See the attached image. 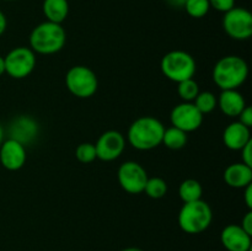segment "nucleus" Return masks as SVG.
I'll return each mask as SVG.
<instances>
[{
    "label": "nucleus",
    "mask_w": 252,
    "mask_h": 251,
    "mask_svg": "<svg viewBox=\"0 0 252 251\" xmlns=\"http://www.w3.org/2000/svg\"><path fill=\"white\" fill-rule=\"evenodd\" d=\"M165 127L158 118L143 116L128 128V142L138 150H152L162 142Z\"/></svg>",
    "instance_id": "nucleus-1"
},
{
    "label": "nucleus",
    "mask_w": 252,
    "mask_h": 251,
    "mask_svg": "<svg viewBox=\"0 0 252 251\" xmlns=\"http://www.w3.org/2000/svg\"><path fill=\"white\" fill-rule=\"evenodd\" d=\"M66 33L62 24L44 21L37 25L30 34V47L34 53L56 54L65 46Z\"/></svg>",
    "instance_id": "nucleus-2"
},
{
    "label": "nucleus",
    "mask_w": 252,
    "mask_h": 251,
    "mask_svg": "<svg viewBox=\"0 0 252 251\" xmlns=\"http://www.w3.org/2000/svg\"><path fill=\"white\" fill-rule=\"evenodd\" d=\"M249 75L248 63L239 56H226L217 62L213 80L221 90H236Z\"/></svg>",
    "instance_id": "nucleus-3"
},
{
    "label": "nucleus",
    "mask_w": 252,
    "mask_h": 251,
    "mask_svg": "<svg viewBox=\"0 0 252 251\" xmlns=\"http://www.w3.org/2000/svg\"><path fill=\"white\" fill-rule=\"evenodd\" d=\"M213 220V212L206 201L189 202L180 209L179 226L187 234H201L209 228Z\"/></svg>",
    "instance_id": "nucleus-4"
},
{
    "label": "nucleus",
    "mask_w": 252,
    "mask_h": 251,
    "mask_svg": "<svg viewBox=\"0 0 252 251\" xmlns=\"http://www.w3.org/2000/svg\"><path fill=\"white\" fill-rule=\"evenodd\" d=\"M162 74L175 83L192 79L196 74V61L185 51H171L165 54L160 63Z\"/></svg>",
    "instance_id": "nucleus-5"
},
{
    "label": "nucleus",
    "mask_w": 252,
    "mask_h": 251,
    "mask_svg": "<svg viewBox=\"0 0 252 251\" xmlns=\"http://www.w3.org/2000/svg\"><path fill=\"white\" fill-rule=\"evenodd\" d=\"M65 85L69 93L75 97L89 98L97 91L98 80L95 71L89 66L75 65L71 66L66 73Z\"/></svg>",
    "instance_id": "nucleus-6"
},
{
    "label": "nucleus",
    "mask_w": 252,
    "mask_h": 251,
    "mask_svg": "<svg viewBox=\"0 0 252 251\" xmlns=\"http://www.w3.org/2000/svg\"><path fill=\"white\" fill-rule=\"evenodd\" d=\"M5 61V73L14 79H25L36 68V56L31 48L16 47L11 49Z\"/></svg>",
    "instance_id": "nucleus-7"
},
{
    "label": "nucleus",
    "mask_w": 252,
    "mask_h": 251,
    "mask_svg": "<svg viewBox=\"0 0 252 251\" xmlns=\"http://www.w3.org/2000/svg\"><path fill=\"white\" fill-rule=\"evenodd\" d=\"M223 27L229 37L245 41L252 36V15L244 7H233L224 14Z\"/></svg>",
    "instance_id": "nucleus-8"
},
{
    "label": "nucleus",
    "mask_w": 252,
    "mask_h": 251,
    "mask_svg": "<svg viewBox=\"0 0 252 251\" xmlns=\"http://www.w3.org/2000/svg\"><path fill=\"white\" fill-rule=\"evenodd\" d=\"M118 182L126 192L138 194L144 192L148 174L144 167L135 161H126L118 169Z\"/></svg>",
    "instance_id": "nucleus-9"
},
{
    "label": "nucleus",
    "mask_w": 252,
    "mask_h": 251,
    "mask_svg": "<svg viewBox=\"0 0 252 251\" xmlns=\"http://www.w3.org/2000/svg\"><path fill=\"white\" fill-rule=\"evenodd\" d=\"M174 127L184 132H194L203 123V115L194 106L193 102H182L175 106L170 115Z\"/></svg>",
    "instance_id": "nucleus-10"
},
{
    "label": "nucleus",
    "mask_w": 252,
    "mask_h": 251,
    "mask_svg": "<svg viewBox=\"0 0 252 251\" xmlns=\"http://www.w3.org/2000/svg\"><path fill=\"white\" fill-rule=\"evenodd\" d=\"M95 148L97 159L102 161H113L125 152L126 139L118 130H107L98 137Z\"/></svg>",
    "instance_id": "nucleus-11"
},
{
    "label": "nucleus",
    "mask_w": 252,
    "mask_h": 251,
    "mask_svg": "<svg viewBox=\"0 0 252 251\" xmlns=\"http://www.w3.org/2000/svg\"><path fill=\"white\" fill-rule=\"evenodd\" d=\"M26 159L27 155L25 145H22L17 140L9 138L0 145V162L9 171H17L22 169Z\"/></svg>",
    "instance_id": "nucleus-12"
},
{
    "label": "nucleus",
    "mask_w": 252,
    "mask_h": 251,
    "mask_svg": "<svg viewBox=\"0 0 252 251\" xmlns=\"http://www.w3.org/2000/svg\"><path fill=\"white\" fill-rule=\"evenodd\" d=\"M220 240L228 251H250L251 235L238 224H229L221 230Z\"/></svg>",
    "instance_id": "nucleus-13"
},
{
    "label": "nucleus",
    "mask_w": 252,
    "mask_h": 251,
    "mask_svg": "<svg viewBox=\"0 0 252 251\" xmlns=\"http://www.w3.org/2000/svg\"><path fill=\"white\" fill-rule=\"evenodd\" d=\"M10 138L22 145L33 142L38 135V123L30 116H19L10 125Z\"/></svg>",
    "instance_id": "nucleus-14"
},
{
    "label": "nucleus",
    "mask_w": 252,
    "mask_h": 251,
    "mask_svg": "<svg viewBox=\"0 0 252 251\" xmlns=\"http://www.w3.org/2000/svg\"><path fill=\"white\" fill-rule=\"evenodd\" d=\"M251 140L250 128L243 123L233 122L226 126L223 132V142L225 147L230 150H241Z\"/></svg>",
    "instance_id": "nucleus-15"
},
{
    "label": "nucleus",
    "mask_w": 252,
    "mask_h": 251,
    "mask_svg": "<svg viewBox=\"0 0 252 251\" xmlns=\"http://www.w3.org/2000/svg\"><path fill=\"white\" fill-rule=\"evenodd\" d=\"M217 100L220 111L228 117H239L246 107L245 98L238 90H221Z\"/></svg>",
    "instance_id": "nucleus-16"
},
{
    "label": "nucleus",
    "mask_w": 252,
    "mask_h": 251,
    "mask_svg": "<svg viewBox=\"0 0 252 251\" xmlns=\"http://www.w3.org/2000/svg\"><path fill=\"white\" fill-rule=\"evenodd\" d=\"M224 180L233 188H245L252 182V167L244 162L229 165L224 171Z\"/></svg>",
    "instance_id": "nucleus-17"
},
{
    "label": "nucleus",
    "mask_w": 252,
    "mask_h": 251,
    "mask_svg": "<svg viewBox=\"0 0 252 251\" xmlns=\"http://www.w3.org/2000/svg\"><path fill=\"white\" fill-rule=\"evenodd\" d=\"M42 10L47 21L62 24L69 15L68 0H43Z\"/></svg>",
    "instance_id": "nucleus-18"
},
{
    "label": "nucleus",
    "mask_w": 252,
    "mask_h": 251,
    "mask_svg": "<svg viewBox=\"0 0 252 251\" xmlns=\"http://www.w3.org/2000/svg\"><path fill=\"white\" fill-rule=\"evenodd\" d=\"M202 194H203V187L197 180H185L179 187V196L184 201V203L202 199Z\"/></svg>",
    "instance_id": "nucleus-19"
},
{
    "label": "nucleus",
    "mask_w": 252,
    "mask_h": 251,
    "mask_svg": "<svg viewBox=\"0 0 252 251\" xmlns=\"http://www.w3.org/2000/svg\"><path fill=\"white\" fill-rule=\"evenodd\" d=\"M187 140H189L187 139V133L172 126L167 129L165 128L161 144H164L165 147L171 150H179L187 144Z\"/></svg>",
    "instance_id": "nucleus-20"
},
{
    "label": "nucleus",
    "mask_w": 252,
    "mask_h": 251,
    "mask_svg": "<svg viewBox=\"0 0 252 251\" xmlns=\"http://www.w3.org/2000/svg\"><path fill=\"white\" fill-rule=\"evenodd\" d=\"M144 192L147 193L148 197H150L153 199L162 198L167 193L166 181L164 179H161V177H152V179H148L144 187Z\"/></svg>",
    "instance_id": "nucleus-21"
},
{
    "label": "nucleus",
    "mask_w": 252,
    "mask_h": 251,
    "mask_svg": "<svg viewBox=\"0 0 252 251\" xmlns=\"http://www.w3.org/2000/svg\"><path fill=\"white\" fill-rule=\"evenodd\" d=\"M193 103L202 115H206V113H211L212 111L216 110V107L218 106V100L211 91H203L197 95Z\"/></svg>",
    "instance_id": "nucleus-22"
},
{
    "label": "nucleus",
    "mask_w": 252,
    "mask_h": 251,
    "mask_svg": "<svg viewBox=\"0 0 252 251\" xmlns=\"http://www.w3.org/2000/svg\"><path fill=\"white\" fill-rule=\"evenodd\" d=\"M177 94H179L180 98L184 100V102H192L199 94V86L193 80V78L187 79V80L179 83V85H177Z\"/></svg>",
    "instance_id": "nucleus-23"
},
{
    "label": "nucleus",
    "mask_w": 252,
    "mask_h": 251,
    "mask_svg": "<svg viewBox=\"0 0 252 251\" xmlns=\"http://www.w3.org/2000/svg\"><path fill=\"white\" fill-rule=\"evenodd\" d=\"M184 9L193 19H202L208 14L211 5L209 0H187Z\"/></svg>",
    "instance_id": "nucleus-24"
},
{
    "label": "nucleus",
    "mask_w": 252,
    "mask_h": 251,
    "mask_svg": "<svg viewBox=\"0 0 252 251\" xmlns=\"http://www.w3.org/2000/svg\"><path fill=\"white\" fill-rule=\"evenodd\" d=\"M75 157L83 164L93 162L94 160L97 159L95 144H93V143H81V144H79L75 149Z\"/></svg>",
    "instance_id": "nucleus-25"
},
{
    "label": "nucleus",
    "mask_w": 252,
    "mask_h": 251,
    "mask_svg": "<svg viewBox=\"0 0 252 251\" xmlns=\"http://www.w3.org/2000/svg\"><path fill=\"white\" fill-rule=\"evenodd\" d=\"M209 5L219 12H228L235 7V0H209Z\"/></svg>",
    "instance_id": "nucleus-26"
},
{
    "label": "nucleus",
    "mask_w": 252,
    "mask_h": 251,
    "mask_svg": "<svg viewBox=\"0 0 252 251\" xmlns=\"http://www.w3.org/2000/svg\"><path fill=\"white\" fill-rule=\"evenodd\" d=\"M239 122L243 123L248 128H251L252 126V108L250 106H246L243 110V112L239 115Z\"/></svg>",
    "instance_id": "nucleus-27"
},
{
    "label": "nucleus",
    "mask_w": 252,
    "mask_h": 251,
    "mask_svg": "<svg viewBox=\"0 0 252 251\" xmlns=\"http://www.w3.org/2000/svg\"><path fill=\"white\" fill-rule=\"evenodd\" d=\"M251 148H252V139L245 145V147L243 148V149L240 150V152H241V157H243L244 164H246L248 166L252 167V149Z\"/></svg>",
    "instance_id": "nucleus-28"
},
{
    "label": "nucleus",
    "mask_w": 252,
    "mask_h": 251,
    "mask_svg": "<svg viewBox=\"0 0 252 251\" xmlns=\"http://www.w3.org/2000/svg\"><path fill=\"white\" fill-rule=\"evenodd\" d=\"M240 226L246 231V233L252 235V212H251V209H249L248 213L245 214V217L243 218V221H241Z\"/></svg>",
    "instance_id": "nucleus-29"
},
{
    "label": "nucleus",
    "mask_w": 252,
    "mask_h": 251,
    "mask_svg": "<svg viewBox=\"0 0 252 251\" xmlns=\"http://www.w3.org/2000/svg\"><path fill=\"white\" fill-rule=\"evenodd\" d=\"M244 201H245L246 206L249 209H252V185L245 187V192H244Z\"/></svg>",
    "instance_id": "nucleus-30"
},
{
    "label": "nucleus",
    "mask_w": 252,
    "mask_h": 251,
    "mask_svg": "<svg viewBox=\"0 0 252 251\" xmlns=\"http://www.w3.org/2000/svg\"><path fill=\"white\" fill-rule=\"evenodd\" d=\"M186 1L187 0H166L167 4L171 7H175V9H184Z\"/></svg>",
    "instance_id": "nucleus-31"
},
{
    "label": "nucleus",
    "mask_w": 252,
    "mask_h": 251,
    "mask_svg": "<svg viewBox=\"0 0 252 251\" xmlns=\"http://www.w3.org/2000/svg\"><path fill=\"white\" fill-rule=\"evenodd\" d=\"M6 26H7V20L6 16L0 11V36L6 31Z\"/></svg>",
    "instance_id": "nucleus-32"
},
{
    "label": "nucleus",
    "mask_w": 252,
    "mask_h": 251,
    "mask_svg": "<svg viewBox=\"0 0 252 251\" xmlns=\"http://www.w3.org/2000/svg\"><path fill=\"white\" fill-rule=\"evenodd\" d=\"M5 73V61L4 57L0 56V76Z\"/></svg>",
    "instance_id": "nucleus-33"
},
{
    "label": "nucleus",
    "mask_w": 252,
    "mask_h": 251,
    "mask_svg": "<svg viewBox=\"0 0 252 251\" xmlns=\"http://www.w3.org/2000/svg\"><path fill=\"white\" fill-rule=\"evenodd\" d=\"M2 142H4V128L0 125V145H1Z\"/></svg>",
    "instance_id": "nucleus-34"
},
{
    "label": "nucleus",
    "mask_w": 252,
    "mask_h": 251,
    "mask_svg": "<svg viewBox=\"0 0 252 251\" xmlns=\"http://www.w3.org/2000/svg\"><path fill=\"white\" fill-rule=\"evenodd\" d=\"M121 251H143L142 249H139V248H126V249H123V250H121Z\"/></svg>",
    "instance_id": "nucleus-35"
},
{
    "label": "nucleus",
    "mask_w": 252,
    "mask_h": 251,
    "mask_svg": "<svg viewBox=\"0 0 252 251\" xmlns=\"http://www.w3.org/2000/svg\"><path fill=\"white\" fill-rule=\"evenodd\" d=\"M2 1H15V0H2Z\"/></svg>",
    "instance_id": "nucleus-36"
}]
</instances>
